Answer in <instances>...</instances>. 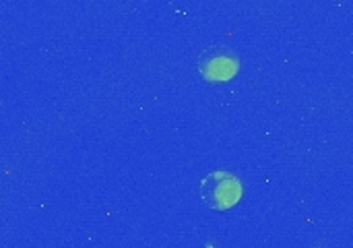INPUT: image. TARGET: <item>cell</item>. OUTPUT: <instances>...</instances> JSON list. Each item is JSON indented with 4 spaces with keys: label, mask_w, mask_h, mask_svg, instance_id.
Masks as SVG:
<instances>
[{
    "label": "cell",
    "mask_w": 353,
    "mask_h": 248,
    "mask_svg": "<svg viewBox=\"0 0 353 248\" xmlns=\"http://www.w3.org/2000/svg\"><path fill=\"white\" fill-rule=\"evenodd\" d=\"M201 199L213 211H225L242 201L244 187L230 172H211L201 180Z\"/></svg>",
    "instance_id": "obj_1"
},
{
    "label": "cell",
    "mask_w": 353,
    "mask_h": 248,
    "mask_svg": "<svg viewBox=\"0 0 353 248\" xmlns=\"http://www.w3.org/2000/svg\"><path fill=\"white\" fill-rule=\"evenodd\" d=\"M240 70L238 56L223 46H213L201 54L199 60V73L205 81L211 83H225L232 81Z\"/></svg>",
    "instance_id": "obj_2"
}]
</instances>
